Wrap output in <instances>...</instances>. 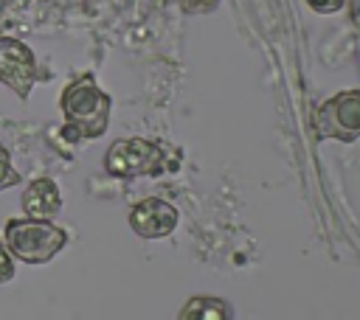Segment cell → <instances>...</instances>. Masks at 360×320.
I'll use <instances>...</instances> for the list:
<instances>
[{
  "label": "cell",
  "mask_w": 360,
  "mask_h": 320,
  "mask_svg": "<svg viewBox=\"0 0 360 320\" xmlns=\"http://www.w3.org/2000/svg\"><path fill=\"white\" fill-rule=\"evenodd\" d=\"M62 109L68 118V129L76 126L79 138H96L104 132L107 126V112H110V101L107 95L96 87L93 76H82L79 81H73L65 95H62Z\"/></svg>",
  "instance_id": "cell-1"
},
{
  "label": "cell",
  "mask_w": 360,
  "mask_h": 320,
  "mask_svg": "<svg viewBox=\"0 0 360 320\" xmlns=\"http://www.w3.org/2000/svg\"><path fill=\"white\" fill-rule=\"evenodd\" d=\"M6 241L17 258L31 261V264H42L62 250L65 233L56 225L31 216V219H11L6 225Z\"/></svg>",
  "instance_id": "cell-2"
},
{
  "label": "cell",
  "mask_w": 360,
  "mask_h": 320,
  "mask_svg": "<svg viewBox=\"0 0 360 320\" xmlns=\"http://www.w3.org/2000/svg\"><path fill=\"white\" fill-rule=\"evenodd\" d=\"M107 168L121 177L132 174H158L166 168V149L152 140H118L107 152Z\"/></svg>",
  "instance_id": "cell-3"
},
{
  "label": "cell",
  "mask_w": 360,
  "mask_h": 320,
  "mask_svg": "<svg viewBox=\"0 0 360 320\" xmlns=\"http://www.w3.org/2000/svg\"><path fill=\"white\" fill-rule=\"evenodd\" d=\"M318 132L338 140H354L360 135V93H340L326 101L318 112Z\"/></svg>",
  "instance_id": "cell-4"
},
{
  "label": "cell",
  "mask_w": 360,
  "mask_h": 320,
  "mask_svg": "<svg viewBox=\"0 0 360 320\" xmlns=\"http://www.w3.org/2000/svg\"><path fill=\"white\" fill-rule=\"evenodd\" d=\"M34 73H37V65H34V53L20 42V39H11V36H3L0 39V79L17 93V95H28L31 84H34Z\"/></svg>",
  "instance_id": "cell-5"
},
{
  "label": "cell",
  "mask_w": 360,
  "mask_h": 320,
  "mask_svg": "<svg viewBox=\"0 0 360 320\" xmlns=\"http://www.w3.org/2000/svg\"><path fill=\"white\" fill-rule=\"evenodd\" d=\"M132 227L141 233V236H149V239H158V236H166L174 230L177 225V211L163 202V199H143L135 205L132 216H129Z\"/></svg>",
  "instance_id": "cell-6"
},
{
  "label": "cell",
  "mask_w": 360,
  "mask_h": 320,
  "mask_svg": "<svg viewBox=\"0 0 360 320\" xmlns=\"http://www.w3.org/2000/svg\"><path fill=\"white\" fill-rule=\"evenodd\" d=\"M22 208L34 219H48L59 211V191L51 180H34L22 194Z\"/></svg>",
  "instance_id": "cell-7"
},
{
  "label": "cell",
  "mask_w": 360,
  "mask_h": 320,
  "mask_svg": "<svg viewBox=\"0 0 360 320\" xmlns=\"http://www.w3.org/2000/svg\"><path fill=\"white\" fill-rule=\"evenodd\" d=\"M180 320H231V312L217 298H197L183 309Z\"/></svg>",
  "instance_id": "cell-8"
},
{
  "label": "cell",
  "mask_w": 360,
  "mask_h": 320,
  "mask_svg": "<svg viewBox=\"0 0 360 320\" xmlns=\"http://www.w3.org/2000/svg\"><path fill=\"white\" fill-rule=\"evenodd\" d=\"M14 180H17V174H14V168H11V157H8V152L0 146V188L8 185V182H14Z\"/></svg>",
  "instance_id": "cell-9"
},
{
  "label": "cell",
  "mask_w": 360,
  "mask_h": 320,
  "mask_svg": "<svg viewBox=\"0 0 360 320\" xmlns=\"http://www.w3.org/2000/svg\"><path fill=\"white\" fill-rule=\"evenodd\" d=\"M14 275V267H11V255L0 247V281H6V278H11Z\"/></svg>",
  "instance_id": "cell-10"
},
{
  "label": "cell",
  "mask_w": 360,
  "mask_h": 320,
  "mask_svg": "<svg viewBox=\"0 0 360 320\" xmlns=\"http://www.w3.org/2000/svg\"><path fill=\"white\" fill-rule=\"evenodd\" d=\"M315 11H338L343 6V0H307Z\"/></svg>",
  "instance_id": "cell-11"
}]
</instances>
